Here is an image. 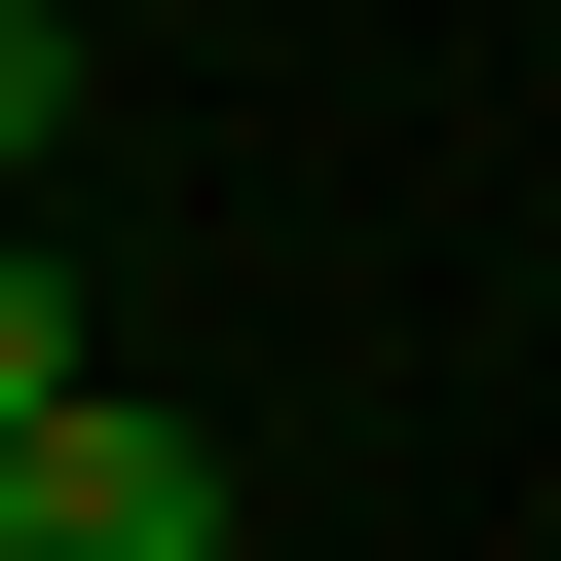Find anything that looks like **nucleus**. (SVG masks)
I'll list each match as a JSON object with an SVG mask.
<instances>
[{
    "mask_svg": "<svg viewBox=\"0 0 561 561\" xmlns=\"http://www.w3.org/2000/svg\"><path fill=\"white\" fill-rule=\"evenodd\" d=\"M0 561H225V449H187L150 375H76L38 449H0Z\"/></svg>",
    "mask_w": 561,
    "mask_h": 561,
    "instance_id": "nucleus-1",
    "label": "nucleus"
},
{
    "mask_svg": "<svg viewBox=\"0 0 561 561\" xmlns=\"http://www.w3.org/2000/svg\"><path fill=\"white\" fill-rule=\"evenodd\" d=\"M76 375H113V337H76V262H38V225H0V449H38Z\"/></svg>",
    "mask_w": 561,
    "mask_h": 561,
    "instance_id": "nucleus-3",
    "label": "nucleus"
},
{
    "mask_svg": "<svg viewBox=\"0 0 561 561\" xmlns=\"http://www.w3.org/2000/svg\"><path fill=\"white\" fill-rule=\"evenodd\" d=\"M76 38H113V0H76Z\"/></svg>",
    "mask_w": 561,
    "mask_h": 561,
    "instance_id": "nucleus-4",
    "label": "nucleus"
},
{
    "mask_svg": "<svg viewBox=\"0 0 561 561\" xmlns=\"http://www.w3.org/2000/svg\"><path fill=\"white\" fill-rule=\"evenodd\" d=\"M76 113H113V38H76V0H0V225L76 187Z\"/></svg>",
    "mask_w": 561,
    "mask_h": 561,
    "instance_id": "nucleus-2",
    "label": "nucleus"
}]
</instances>
